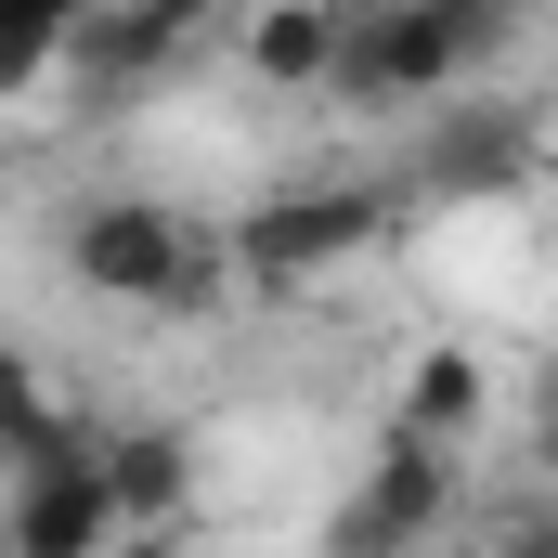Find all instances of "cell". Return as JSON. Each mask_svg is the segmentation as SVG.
Segmentation results:
<instances>
[{"mask_svg": "<svg viewBox=\"0 0 558 558\" xmlns=\"http://www.w3.org/2000/svg\"><path fill=\"white\" fill-rule=\"evenodd\" d=\"M520 39V0H338L325 92L338 105H441L481 92Z\"/></svg>", "mask_w": 558, "mask_h": 558, "instance_id": "6da1fadb", "label": "cell"}, {"mask_svg": "<svg viewBox=\"0 0 558 558\" xmlns=\"http://www.w3.org/2000/svg\"><path fill=\"white\" fill-rule=\"evenodd\" d=\"M65 274L92 286V299H131V312L195 325V312L221 299V247H195V221L156 208V195H78V221H65Z\"/></svg>", "mask_w": 558, "mask_h": 558, "instance_id": "7a4b0ae2", "label": "cell"}, {"mask_svg": "<svg viewBox=\"0 0 558 558\" xmlns=\"http://www.w3.org/2000/svg\"><path fill=\"white\" fill-rule=\"evenodd\" d=\"M377 234H390V182H299V195L247 208V221L221 234V274H247V286H312V274H338V260H364Z\"/></svg>", "mask_w": 558, "mask_h": 558, "instance_id": "3957f363", "label": "cell"}, {"mask_svg": "<svg viewBox=\"0 0 558 558\" xmlns=\"http://www.w3.org/2000/svg\"><path fill=\"white\" fill-rule=\"evenodd\" d=\"M441 520H468V454H428V441H377V468L338 494L325 558H416Z\"/></svg>", "mask_w": 558, "mask_h": 558, "instance_id": "277c9868", "label": "cell"}, {"mask_svg": "<svg viewBox=\"0 0 558 558\" xmlns=\"http://www.w3.org/2000/svg\"><path fill=\"white\" fill-rule=\"evenodd\" d=\"M92 441H105V428H92ZM92 441L13 468V494H0V558H105L118 546V494H105Z\"/></svg>", "mask_w": 558, "mask_h": 558, "instance_id": "5b68a950", "label": "cell"}, {"mask_svg": "<svg viewBox=\"0 0 558 558\" xmlns=\"http://www.w3.org/2000/svg\"><path fill=\"white\" fill-rule=\"evenodd\" d=\"M533 105H494V92H441V131H428L416 182L428 195H454V208H481V195H520L533 182Z\"/></svg>", "mask_w": 558, "mask_h": 558, "instance_id": "8992f818", "label": "cell"}, {"mask_svg": "<svg viewBox=\"0 0 558 558\" xmlns=\"http://www.w3.org/2000/svg\"><path fill=\"white\" fill-rule=\"evenodd\" d=\"M195 13H208V0H92V13L65 26V65H52V78H78V92H143V78L195 39Z\"/></svg>", "mask_w": 558, "mask_h": 558, "instance_id": "52a82bcc", "label": "cell"}, {"mask_svg": "<svg viewBox=\"0 0 558 558\" xmlns=\"http://www.w3.org/2000/svg\"><path fill=\"white\" fill-rule=\"evenodd\" d=\"M92 468H105V494H118V533H182V520H195V441H182V428H105Z\"/></svg>", "mask_w": 558, "mask_h": 558, "instance_id": "ba28073f", "label": "cell"}, {"mask_svg": "<svg viewBox=\"0 0 558 558\" xmlns=\"http://www.w3.org/2000/svg\"><path fill=\"white\" fill-rule=\"evenodd\" d=\"M481 416H494V364H481V351H416V377H403V403H390V441L468 454Z\"/></svg>", "mask_w": 558, "mask_h": 558, "instance_id": "9c48e42d", "label": "cell"}, {"mask_svg": "<svg viewBox=\"0 0 558 558\" xmlns=\"http://www.w3.org/2000/svg\"><path fill=\"white\" fill-rule=\"evenodd\" d=\"M325 52H338V0H260L247 13V78L260 92H325Z\"/></svg>", "mask_w": 558, "mask_h": 558, "instance_id": "30bf717a", "label": "cell"}, {"mask_svg": "<svg viewBox=\"0 0 558 558\" xmlns=\"http://www.w3.org/2000/svg\"><path fill=\"white\" fill-rule=\"evenodd\" d=\"M65 441H92V416H65L52 377H39L26 351H0V468H39V454H65Z\"/></svg>", "mask_w": 558, "mask_h": 558, "instance_id": "8fae6325", "label": "cell"}, {"mask_svg": "<svg viewBox=\"0 0 558 558\" xmlns=\"http://www.w3.org/2000/svg\"><path fill=\"white\" fill-rule=\"evenodd\" d=\"M78 13H92V0H0V105L65 65V26H78Z\"/></svg>", "mask_w": 558, "mask_h": 558, "instance_id": "7c38bea8", "label": "cell"}, {"mask_svg": "<svg viewBox=\"0 0 558 558\" xmlns=\"http://www.w3.org/2000/svg\"><path fill=\"white\" fill-rule=\"evenodd\" d=\"M507 558H558V520H546V507H520V520H507Z\"/></svg>", "mask_w": 558, "mask_h": 558, "instance_id": "4fadbf2b", "label": "cell"}, {"mask_svg": "<svg viewBox=\"0 0 558 558\" xmlns=\"http://www.w3.org/2000/svg\"><path fill=\"white\" fill-rule=\"evenodd\" d=\"M105 558H195V546H182V533H118Z\"/></svg>", "mask_w": 558, "mask_h": 558, "instance_id": "5bb4252c", "label": "cell"}]
</instances>
